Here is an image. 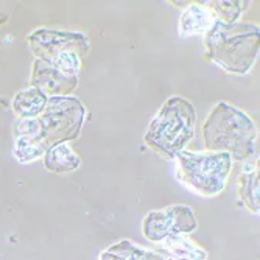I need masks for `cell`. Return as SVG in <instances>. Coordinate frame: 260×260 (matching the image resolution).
Segmentation results:
<instances>
[{
  "label": "cell",
  "mask_w": 260,
  "mask_h": 260,
  "mask_svg": "<svg viewBox=\"0 0 260 260\" xmlns=\"http://www.w3.org/2000/svg\"><path fill=\"white\" fill-rule=\"evenodd\" d=\"M258 33L255 23H223L215 20L210 30L204 33L207 56L226 72L245 75L258 56Z\"/></svg>",
  "instance_id": "obj_1"
},
{
  "label": "cell",
  "mask_w": 260,
  "mask_h": 260,
  "mask_svg": "<svg viewBox=\"0 0 260 260\" xmlns=\"http://www.w3.org/2000/svg\"><path fill=\"white\" fill-rule=\"evenodd\" d=\"M209 151L229 153L234 160L248 159L255 148L257 129L249 115L226 102L215 105L203 126Z\"/></svg>",
  "instance_id": "obj_2"
},
{
  "label": "cell",
  "mask_w": 260,
  "mask_h": 260,
  "mask_svg": "<svg viewBox=\"0 0 260 260\" xmlns=\"http://www.w3.org/2000/svg\"><path fill=\"white\" fill-rule=\"evenodd\" d=\"M197 111L187 99L172 97L164 103L145 134V144L164 156L175 159L195 136Z\"/></svg>",
  "instance_id": "obj_3"
},
{
  "label": "cell",
  "mask_w": 260,
  "mask_h": 260,
  "mask_svg": "<svg viewBox=\"0 0 260 260\" xmlns=\"http://www.w3.org/2000/svg\"><path fill=\"white\" fill-rule=\"evenodd\" d=\"M27 41L38 59L69 77H78L81 59L87 56L90 49L89 38L75 31L38 28L28 35Z\"/></svg>",
  "instance_id": "obj_4"
},
{
  "label": "cell",
  "mask_w": 260,
  "mask_h": 260,
  "mask_svg": "<svg viewBox=\"0 0 260 260\" xmlns=\"http://www.w3.org/2000/svg\"><path fill=\"white\" fill-rule=\"evenodd\" d=\"M179 179L204 197H214L224 190L232 172L229 153H190L181 151L176 157Z\"/></svg>",
  "instance_id": "obj_5"
},
{
  "label": "cell",
  "mask_w": 260,
  "mask_h": 260,
  "mask_svg": "<svg viewBox=\"0 0 260 260\" xmlns=\"http://www.w3.org/2000/svg\"><path fill=\"white\" fill-rule=\"evenodd\" d=\"M86 109L75 97H52L38 117L42 131V144L50 147L75 140L83 128Z\"/></svg>",
  "instance_id": "obj_6"
},
{
  "label": "cell",
  "mask_w": 260,
  "mask_h": 260,
  "mask_svg": "<svg viewBox=\"0 0 260 260\" xmlns=\"http://www.w3.org/2000/svg\"><path fill=\"white\" fill-rule=\"evenodd\" d=\"M197 229L195 212L188 206H170L153 210L144 218L142 232L151 242H164L175 235L190 234Z\"/></svg>",
  "instance_id": "obj_7"
},
{
  "label": "cell",
  "mask_w": 260,
  "mask_h": 260,
  "mask_svg": "<svg viewBox=\"0 0 260 260\" xmlns=\"http://www.w3.org/2000/svg\"><path fill=\"white\" fill-rule=\"evenodd\" d=\"M78 84V77H69L61 74L55 67L36 59L33 62L31 87H36L45 95L67 97Z\"/></svg>",
  "instance_id": "obj_8"
},
{
  "label": "cell",
  "mask_w": 260,
  "mask_h": 260,
  "mask_svg": "<svg viewBox=\"0 0 260 260\" xmlns=\"http://www.w3.org/2000/svg\"><path fill=\"white\" fill-rule=\"evenodd\" d=\"M215 16L201 2L188 5L179 19V35L190 36L198 33H206L215 23Z\"/></svg>",
  "instance_id": "obj_9"
},
{
  "label": "cell",
  "mask_w": 260,
  "mask_h": 260,
  "mask_svg": "<svg viewBox=\"0 0 260 260\" xmlns=\"http://www.w3.org/2000/svg\"><path fill=\"white\" fill-rule=\"evenodd\" d=\"M44 165L47 170L53 173H69L80 167L81 157L72 150L69 142H62L45 151Z\"/></svg>",
  "instance_id": "obj_10"
},
{
  "label": "cell",
  "mask_w": 260,
  "mask_h": 260,
  "mask_svg": "<svg viewBox=\"0 0 260 260\" xmlns=\"http://www.w3.org/2000/svg\"><path fill=\"white\" fill-rule=\"evenodd\" d=\"M47 102H49V99H47L45 93H42L36 87H30L16 93L13 100V109L19 115V119H36L45 109Z\"/></svg>",
  "instance_id": "obj_11"
},
{
  "label": "cell",
  "mask_w": 260,
  "mask_h": 260,
  "mask_svg": "<svg viewBox=\"0 0 260 260\" xmlns=\"http://www.w3.org/2000/svg\"><path fill=\"white\" fill-rule=\"evenodd\" d=\"M239 197L252 214H258V169L239 176Z\"/></svg>",
  "instance_id": "obj_12"
},
{
  "label": "cell",
  "mask_w": 260,
  "mask_h": 260,
  "mask_svg": "<svg viewBox=\"0 0 260 260\" xmlns=\"http://www.w3.org/2000/svg\"><path fill=\"white\" fill-rule=\"evenodd\" d=\"M206 8L212 11L217 20L223 23H235L239 20L240 14L249 7L251 2H243V0H234V2H201Z\"/></svg>",
  "instance_id": "obj_13"
},
{
  "label": "cell",
  "mask_w": 260,
  "mask_h": 260,
  "mask_svg": "<svg viewBox=\"0 0 260 260\" xmlns=\"http://www.w3.org/2000/svg\"><path fill=\"white\" fill-rule=\"evenodd\" d=\"M145 249L133 245L129 240H122L105 249L100 255V260H144Z\"/></svg>",
  "instance_id": "obj_14"
},
{
  "label": "cell",
  "mask_w": 260,
  "mask_h": 260,
  "mask_svg": "<svg viewBox=\"0 0 260 260\" xmlns=\"http://www.w3.org/2000/svg\"><path fill=\"white\" fill-rule=\"evenodd\" d=\"M165 242H167L172 254H175L178 257H184L188 260H206L207 258V252L204 249H201L198 245L192 243L190 239H184L182 235L169 237Z\"/></svg>",
  "instance_id": "obj_15"
},
{
  "label": "cell",
  "mask_w": 260,
  "mask_h": 260,
  "mask_svg": "<svg viewBox=\"0 0 260 260\" xmlns=\"http://www.w3.org/2000/svg\"><path fill=\"white\" fill-rule=\"evenodd\" d=\"M44 145H41L36 140L30 139H16V145H14V156L20 162H30L35 160L41 156L45 154Z\"/></svg>",
  "instance_id": "obj_16"
},
{
  "label": "cell",
  "mask_w": 260,
  "mask_h": 260,
  "mask_svg": "<svg viewBox=\"0 0 260 260\" xmlns=\"http://www.w3.org/2000/svg\"><path fill=\"white\" fill-rule=\"evenodd\" d=\"M144 260H188V258H184V257H178L172 252H167V251H145V258Z\"/></svg>",
  "instance_id": "obj_17"
}]
</instances>
